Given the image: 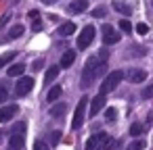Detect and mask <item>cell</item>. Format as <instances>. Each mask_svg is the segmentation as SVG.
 I'll use <instances>...</instances> for the list:
<instances>
[{
  "label": "cell",
  "instance_id": "6da1fadb",
  "mask_svg": "<svg viewBox=\"0 0 153 150\" xmlns=\"http://www.w3.org/2000/svg\"><path fill=\"white\" fill-rule=\"evenodd\" d=\"M107 61H109V50L107 48H103V50H99V54H94V56H90L88 61H86V65H84V69H82V88H88V86H92V81H97L105 71H107Z\"/></svg>",
  "mask_w": 153,
  "mask_h": 150
},
{
  "label": "cell",
  "instance_id": "7a4b0ae2",
  "mask_svg": "<svg viewBox=\"0 0 153 150\" xmlns=\"http://www.w3.org/2000/svg\"><path fill=\"white\" fill-rule=\"evenodd\" d=\"M25 129H27V125L23 121L15 123V127L11 131V140H9V150H21L23 148V144H25Z\"/></svg>",
  "mask_w": 153,
  "mask_h": 150
},
{
  "label": "cell",
  "instance_id": "3957f363",
  "mask_svg": "<svg viewBox=\"0 0 153 150\" xmlns=\"http://www.w3.org/2000/svg\"><path fill=\"white\" fill-rule=\"evenodd\" d=\"M122 79H124V71H111V73H107V77L103 79V83H101V88H99V94H109V92H113L120 83H122Z\"/></svg>",
  "mask_w": 153,
  "mask_h": 150
},
{
  "label": "cell",
  "instance_id": "277c9868",
  "mask_svg": "<svg viewBox=\"0 0 153 150\" xmlns=\"http://www.w3.org/2000/svg\"><path fill=\"white\" fill-rule=\"evenodd\" d=\"M109 144H111V135L99 131V133H92L86 140V150H105Z\"/></svg>",
  "mask_w": 153,
  "mask_h": 150
},
{
  "label": "cell",
  "instance_id": "5b68a950",
  "mask_svg": "<svg viewBox=\"0 0 153 150\" xmlns=\"http://www.w3.org/2000/svg\"><path fill=\"white\" fill-rule=\"evenodd\" d=\"M86 104H88V96H82L78 100V106L74 110V119H71V129H80L84 123V115H86Z\"/></svg>",
  "mask_w": 153,
  "mask_h": 150
},
{
  "label": "cell",
  "instance_id": "8992f818",
  "mask_svg": "<svg viewBox=\"0 0 153 150\" xmlns=\"http://www.w3.org/2000/svg\"><path fill=\"white\" fill-rule=\"evenodd\" d=\"M94 34H97V29H94L92 25H86V27L82 29V34L78 36V48H80V50L88 48V46L92 44V40H94Z\"/></svg>",
  "mask_w": 153,
  "mask_h": 150
},
{
  "label": "cell",
  "instance_id": "52a82bcc",
  "mask_svg": "<svg viewBox=\"0 0 153 150\" xmlns=\"http://www.w3.org/2000/svg\"><path fill=\"white\" fill-rule=\"evenodd\" d=\"M32 88H34V79L32 77H19V81L15 83V94L17 96H27L30 92H32Z\"/></svg>",
  "mask_w": 153,
  "mask_h": 150
},
{
  "label": "cell",
  "instance_id": "ba28073f",
  "mask_svg": "<svg viewBox=\"0 0 153 150\" xmlns=\"http://www.w3.org/2000/svg\"><path fill=\"white\" fill-rule=\"evenodd\" d=\"M103 42H105V46H111V44H117L120 40H122V34H117L111 25H103Z\"/></svg>",
  "mask_w": 153,
  "mask_h": 150
},
{
  "label": "cell",
  "instance_id": "9c48e42d",
  "mask_svg": "<svg viewBox=\"0 0 153 150\" xmlns=\"http://www.w3.org/2000/svg\"><path fill=\"white\" fill-rule=\"evenodd\" d=\"M17 113H19L17 104H7V106H2V108H0V123H7V121H11V119H13Z\"/></svg>",
  "mask_w": 153,
  "mask_h": 150
},
{
  "label": "cell",
  "instance_id": "30bf717a",
  "mask_svg": "<svg viewBox=\"0 0 153 150\" xmlns=\"http://www.w3.org/2000/svg\"><path fill=\"white\" fill-rule=\"evenodd\" d=\"M126 77H128L130 83H143V81L147 79V71H145V69H130V71L126 73Z\"/></svg>",
  "mask_w": 153,
  "mask_h": 150
},
{
  "label": "cell",
  "instance_id": "8fae6325",
  "mask_svg": "<svg viewBox=\"0 0 153 150\" xmlns=\"http://www.w3.org/2000/svg\"><path fill=\"white\" fill-rule=\"evenodd\" d=\"M103 106H105V96H103V94H97V96L92 98V102H90V117H97Z\"/></svg>",
  "mask_w": 153,
  "mask_h": 150
},
{
  "label": "cell",
  "instance_id": "7c38bea8",
  "mask_svg": "<svg viewBox=\"0 0 153 150\" xmlns=\"http://www.w3.org/2000/svg\"><path fill=\"white\" fill-rule=\"evenodd\" d=\"M74 61H76V52L74 50H65L63 56H61V61H59V67L61 69H67V67L74 65Z\"/></svg>",
  "mask_w": 153,
  "mask_h": 150
},
{
  "label": "cell",
  "instance_id": "4fadbf2b",
  "mask_svg": "<svg viewBox=\"0 0 153 150\" xmlns=\"http://www.w3.org/2000/svg\"><path fill=\"white\" fill-rule=\"evenodd\" d=\"M113 9L117 11V13H122V15H126V17H130L132 15V7L128 4V2H124V0H113Z\"/></svg>",
  "mask_w": 153,
  "mask_h": 150
},
{
  "label": "cell",
  "instance_id": "5bb4252c",
  "mask_svg": "<svg viewBox=\"0 0 153 150\" xmlns=\"http://www.w3.org/2000/svg\"><path fill=\"white\" fill-rule=\"evenodd\" d=\"M57 34H59L61 38H69V36H74V34H76V23H71V21L63 23V25L57 29Z\"/></svg>",
  "mask_w": 153,
  "mask_h": 150
},
{
  "label": "cell",
  "instance_id": "9a60e30c",
  "mask_svg": "<svg viewBox=\"0 0 153 150\" xmlns=\"http://www.w3.org/2000/svg\"><path fill=\"white\" fill-rule=\"evenodd\" d=\"M88 9V0H74V2H69L67 11L69 13H84Z\"/></svg>",
  "mask_w": 153,
  "mask_h": 150
},
{
  "label": "cell",
  "instance_id": "2e32d148",
  "mask_svg": "<svg viewBox=\"0 0 153 150\" xmlns=\"http://www.w3.org/2000/svg\"><path fill=\"white\" fill-rule=\"evenodd\" d=\"M9 77H23V73H25V65L23 63H15V65H11L9 67Z\"/></svg>",
  "mask_w": 153,
  "mask_h": 150
},
{
  "label": "cell",
  "instance_id": "e0dca14e",
  "mask_svg": "<svg viewBox=\"0 0 153 150\" xmlns=\"http://www.w3.org/2000/svg\"><path fill=\"white\" fill-rule=\"evenodd\" d=\"M23 31H25V27H23L21 23H17V25H13V27L9 29V36H7L4 40H17V38L23 36Z\"/></svg>",
  "mask_w": 153,
  "mask_h": 150
},
{
  "label": "cell",
  "instance_id": "ac0fdd59",
  "mask_svg": "<svg viewBox=\"0 0 153 150\" xmlns=\"http://www.w3.org/2000/svg\"><path fill=\"white\" fill-rule=\"evenodd\" d=\"M65 113H67V104L65 102H59V104L51 106V117H55V119H61Z\"/></svg>",
  "mask_w": 153,
  "mask_h": 150
},
{
  "label": "cell",
  "instance_id": "d6986e66",
  "mask_svg": "<svg viewBox=\"0 0 153 150\" xmlns=\"http://www.w3.org/2000/svg\"><path fill=\"white\" fill-rule=\"evenodd\" d=\"M61 94H63V88H61V86H53V88L48 90V94H46V100H48V102H57V100L61 98Z\"/></svg>",
  "mask_w": 153,
  "mask_h": 150
},
{
  "label": "cell",
  "instance_id": "ffe728a7",
  "mask_svg": "<svg viewBox=\"0 0 153 150\" xmlns=\"http://www.w3.org/2000/svg\"><path fill=\"white\" fill-rule=\"evenodd\" d=\"M30 19H32V29L34 31H40L42 29V21H40V13L38 11H30V15H27Z\"/></svg>",
  "mask_w": 153,
  "mask_h": 150
},
{
  "label": "cell",
  "instance_id": "44dd1931",
  "mask_svg": "<svg viewBox=\"0 0 153 150\" xmlns=\"http://www.w3.org/2000/svg\"><path fill=\"white\" fill-rule=\"evenodd\" d=\"M59 69H61V67H57V65H55V67H48V71L44 73V81H46V83H53V81L57 79V75H59Z\"/></svg>",
  "mask_w": 153,
  "mask_h": 150
},
{
  "label": "cell",
  "instance_id": "7402d4cb",
  "mask_svg": "<svg viewBox=\"0 0 153 150\" xmlns=\"http://www.w3.org/2000/svg\"><path fill=\"white\" fill-rule=\"evenodd\" d=\"M143 133H145V125H143V123H132V125H130V135L140 138Z\"/></svg>",
  "mask_w": 153,
  "mask_h": 150
},
{
  "label": "cell",
  "instance_id": "603a6c76",
  "mask_svg": "<svg viewBox=\"0 0 153 150\" xmlns=\"http://www.w3.org/2000/svg\"><path fill=\"white\" fill-rule=\"evenodd\" d=\"M126 150H145V140L143 138H136L132 144L126 146Z\"/></svg>",
  "mask_w": 153,
  "mask_h": 150
},
{
  "label": "cell",
  "instance_id": "cb8c5ba5",
  "mask_svg": "<svg viewBox=\"0 0 153 150\" xmlns=\"http://www.w3.org/2000/svg\"><path fill=\"white\" fill-rule=\"evenodd\" d=\"M13 59H15V52H4V54H0V69H2L4 65H9Z\"/></svg>",
  "mask_w": 153,
  "mask_h": 150
},
{
  "label": "cell",
  "instance_id": "d4e9b609",
  "mask_svg": "<svg viewBox=\"0 0 153 150\" xmlns=\"http://www.w3.org/2000/svg\"><path fill=\"white\" fill-rule=\"evenodd\" d=\"M105 119H107V121H109V123H113V121H115V119H117V110H115V108H113V106H109V108H107V110H105Z\"/></svg>",
  "mask_w": 153,
  "mask_h": 150
},
{
  "label": "cell",
  "instance_id": "484cf974",
  "mask_svg": "<svg viewBox=\"0 0 153 150\" xmlns=\"http://www.w3.org/2000/svg\"><path fill=\"white\" fill-rule=\"evenodd\" d=\"M140 98H143V100H149V98H153V83L143 88V92H140Z\"/></svg>",
  "mask_w": 153,
  "mask_h": 150
},
{
  "label": "cell",
  "instance_id": "4316f807",
  "mask_svg": "<svg viewBox=\"0 0 153 150\" xmlns=\"http://www.w3.org/2000/svg\"><path fill=\"white\" fill-rule=\"evenodd\" d=\"M7 100H9V88L4 83H0V104L7 102Z\"/></svg>",
  "mask_w": 153,
  "mask_h": 150
},
{
  "label": "cell",
  "instance_id": "83f0119b",
  "mask_svg": "<svg viewBox=\"0 0 153 150\" xmlns=\"http://www.w3.org/2000/svg\"><path fill=\"white\" fill-rule=\"evenodd\" d=\"M90 15H92V17H97V19H103V17L107 15V9H105V7H97Z\"/></svg>",
  "mask_w": 153,
  "mask_h": 150
},
{
  "label": "cell",
  "instance_id": "f1b7e54d",
  "mask_svg": "<svg viewBox=\"0 0 153 150\" xmlns=\"http://www.w3.org/2000/svg\"><path fill=\"white\" fill-rule=\"evenodd\" d=\"M120 29H122L124 34H130V31H132V23H130L128 19H122V21H120Z\"/></svg>",
  "mask_w": 153,
  "mask_h": 150
},
{
  "label": "cell",
  "instance_id": "f546056e",
  "mask_svg": "<svg viewBox=\"0 0 153 150\" xmlns=\"http://www.w3.org/2000/svg\"><path fill=\"white\" fill-rule=\"evenodd\" d=\"M136 31H138L140 36H145V34L149 31V25H147V23H138V25H136Z\"/></svg>",
  "mask_w": 153,
  "mask_h": 150
},
{
  "label": "cell",
  "instance_id": "4dcf8cb0",
  "mask_svg": "<svg viewBox=\"0 0 153 150\" xmlns=\"http://www.w3.org/2000/svg\"><path fill=\"white\" fill-rule=\"evenodd\" d=\"M42 67H44V61H42V59H36V61H34V65H32V69H34V71H40Z\"/></svg>",
  "mask_w": 153,
  "mask_h": 150
},
{
  "label": "cell",
  "instance_id": "1f68e13d",
  "mask_svg": "<svg viewBox=\"0 0 153 150\" xmlns=\"http://www.w3.org/2000/svg\"><path fill=\"white\" fill-rule=\"evenodd\" d=\"M59 140H61V131H53L51 133V142L53 144H59Z\"/></svg>",
  "mask_w": 153,
  "mask_h": 150
},
{
  "label": "cell",
  "instance_id": "d6a6232c",
  "mask_svg": "<svg viewBox=\"0 0 153 150\" xmlns=\"http://www.w3.org/2000/svg\"><path fill=\"white\" fill-rule=\"evenodd\" d=\"M34 150H48V146H46L44 142H40V140H38V142L34 144Z\"/></svg>",
  "mask_w": 153,
  "mask_h": 150
},
{
  "label": "cell",
  "instance_id": "836d02e7",
  "mask_svg": "<svg viewBox=\"0 0 153 150\" xmlns=\"http://www.w3.org/2000/svg\"><path fill=\"white\" fill-rule=\"evenodd\" d=\"M9 19H11V15H9V13H7V15H4V17H2V21H0V25H4V23H7V21H9Z\"/></svg>",
  "mask_w": 153,
  "mask_h": 150
},
{
  "label": "cell",
  "instance_id": "e575fe53",
  "mask_svg": "<svg viewBox=\"0 0 153 150\" xmlns=\"http://www.w3.org/2000/svg\"><path fill=\"white\" fill-rule=\"evenodd\" d=\"M40 2H44V4H53L55 0H40Z\"/></svg>",
  "mask_w": 153,
  "mask_h": 150
},
{
  "label": "cell",
  "instance_id": "d590c367",
  "mask_svg": "<svg viewBox=\"0 0 153 150\" xmlns=\"http://www.w3.org/2000/svg\"><path fill=\"white\" fill-rule=\"evenodd\" d=\"M2 138H4V131H2V129H0V142H2Z\"/></svg>",
  "mask_w": 153,
  "mask_h": 150
},
{
  "label": "cell",
  "instance_id": "8d00e7d4",
  "mask_svg": "<svg viewBox=\"0 0 153 150\" xmlns=\"http://www.w3.org/2000/svg\"><path fill=\"white\" fill-rule=\"evenodd\" d=\"M105 150H113V148H111V146H107V148H105Z\"/></svg>",
  "mask_w": 153,
  "mask_h": 150
},
{
  "label": "cell",
  "instance_id": "74e56055",
  "mask_svg": "<svg viewBox=\"0 0 153 150\" xmlns=\"http://www.w3.org/2000/svg\"><path fill=\"white\" fill-rule=\"evenodd\" d=\"M149 4H151V7H153V0H149Z\"/></svg>",
  "mask_w": 153,
  "mask_h": 150
}]
</instances>
